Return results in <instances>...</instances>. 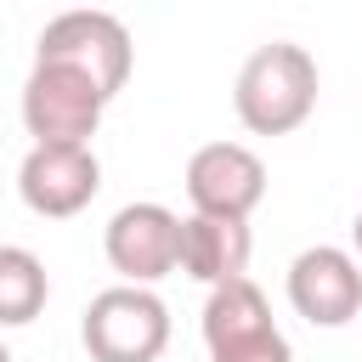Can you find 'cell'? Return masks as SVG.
<instances>
[{
    "label": "cell",
    "instance_id": "1",
    "mask_svg": "<svg viewBox=\"0 0 362 362\" xmlns=\"http://www.w3.org/2000/svg\"><path fill=\"white\" fill-rule=\"evenodd\" d=\"M317 107V57L294 40L255 45L232 79V113L249 136H288Z\"/></svg>",
    "mask_w": 362,
    "mask_h": 362
},
{
    "label": "cell",
    "instance_id": "2",
    "mask_svg": "<svg viewBox=\"0 0 362 362\" xmlns=\"http://www.w3.org/2000/svg\"><path fill=\"white\" fill-rule=\"evenodd\" d=\"M79 339L90 362H158L170 345V305L141 283H113L90 294L79 317Z\"/></svg>",
    "mask_w": 362,
    "mask_h": 362
},
{
    "label": "cell",
    "instance_id": "3",
    "mask_svg": "<svg viewBox=\"0 0 362 362\" xmlns=\"http://www.w3.org/2000/svg\"><path fill=\"white\" fill-rule=\"evenodd\" d=\"M34 62H62V68H79L90 74L107 102L124 90L130 68H136V45H130V28L113 17V11H96V6H79V11H62L40 28L34 40Z\"/></svg>",
    "mask_w": 362,
    "mask_h": 362
},
{
    "label": "cell",
    "instance_id": "4",
    "mask_svg": "<svg viewBox=\"0 0 362 362\" xmlns=\"http://www.w3.org/2000/svg\"><path fill=\"white\" fill-rule=\"evenodd\" d=\"M107 113V90L79 74V68H62V62H34L28 79H23V130L34 141H85L96 136Z\"/></svg>",
    "mask_w": 362,
    "mask_h": 362
},
{
    "label": "cell",
    "instance_id": "5",
    "mask_svg": "<svg viewBox=\"0 0 362 362\" xmlns=\"http://www.w3.org/2000/svg\"><path fill=\"white\" fill-rule=\"evenodd\" d=\"M102 192V158L85 141H34L17 164V198L40 221H68Z\"/></svg>",
    "mask_w": 362,
    "mask_h": 362
},
{
    "label": "cell",
    "instance_id": "6",
    "mask_svg": "<svg viewBox=\"0 0 362 362\" xmlns=\"http://www.w3.org/2000/svg\"><path fill=\"white\" fill-rule=\"evenodd\" d=\"M102 255L107 266L119 272V283H141L153 288L158 277L181 272V215L141 198V204H124L107 232H102Z\"/></svg>",
    "mask_w": 362,
    "mask_h": 362
},
{
    "label": "cell",
    "instance_id": "7",
    "mask_svg": "<svg viewBox=\"0 0 362 362\" xmlns=\"http://www.w3.org/2000/svg\"><path fill=\"white\" fill-rule=\"evenodd\" d=\"M266 198V164L243 141H204L187 158V204L198 215L249 221Z\"/></svg>",
    "mask_w": 362,
    "mask_h": 362
},
{
    "label": "cell",
    "instance_id": "8",
    "mask_svg": "<svg viewBox=\"0 0 362 362\" xmlns=\"http://www.w3.org/2000/svg\"><path fill=\"white\" fill-rule=\"evenodd\" d=\"M288 305L311 328H345L362 311V260L334 243H311L288 260Z\"/></svg>",
    "mask_w": 362,
    "mask_h": 362
},
{
    "label": "cell",
    "instance_id": "9",
    "mask_svg": "<svg viewBox=\"0 0 362 362\" xmlns=\"http://www.w3.org/2000/svg\"><path fill=\"white\" fill-rule=\"evenodd\" d=\"M249 255H255V238H249V221H226V215H181V272L204 288L215 283H232V277H249Z\"/></svg>",
    "mask_w": 362,
    "mask_h": 362
},
{
    "label": "cell",
    "instance_id": "10",
    "mask_svg": "<svg viewBox=\"0 0 362 362\" xmlns=\"http://www.w3.org/2000/svg\"><path fill=\"white\" fill-rule=\"evenodd\" d=\"M51 300V277L45 260L23 243H0V328H23L45 311Z\"/></svg>",
    "mask_w": 362,
    "mask_h": 362
},
{
    "label": "cell",
    "instance_id": "11",
    "mask_svg": "<svg viewBox=\"0 0 362 362\" xmlns=\"http://www.w3.org/2000/svg\"><path fill=\"white\" fill-rule=\"evenodd\" d=\"M272 322V305L260 294L255 277H232V283H215L209 300H204V345H226L238 334H255Z\"/></svg>",
    "mask_w": 362,
    "mask_h": 362
},
{
    "label": "cell",
    "instance_id": "12",
    "mask_svg": "<svg viewBox=\"0 0 362 362\" xmlns=\"http://www.w3.org/2000/svg\"><path fill=\"white\" fill-rule=\"evenodd\" d=\"M209 362H294V345L277 322L255 328V334H238L226 345H209Z\"/></svg>",
    "mask_w": 362,
    "mask_h": 362
},
{
    "label": "cell",
    "instance_id": "13",
    "mask_svg": "<svg viewBox=\"0 0 362 362\" xmlns=\"http://www.w3.org/2000/svg\"><path fill=\"white\" fill-rule=\"evenodd\" d=\"M351 243H356V260H362V209H356V221H351Z\"/></svg>",
    "mask_w": 362,
    "mask_h": 362
},
{
    "label": "cell",
    "instance_id": "14",
    "mask_svg": "<svg viewBox=\"0 0 362 362\" xmlns=\"http://www.w3.org/2000/svg\"><path fill=\"white\" fill-rule=\"evenodd\" d=\"M0 362H11V351H6V339H0Z\"/></svg>",
    "mask_w": 362,
    "mask_h": 362
}]
</instances>
